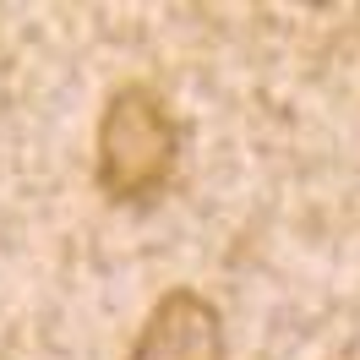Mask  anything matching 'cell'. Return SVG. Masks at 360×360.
I'll return each mask as SVG.
<instances>
[{
  "label": "cell",
  "instance_id": "obj_2",
  "mask_svg": "<svg viewBox=\"0 0 360 360\" xmlns=\"http://www.w3.org/2000/svg\"><path fill=\"white\" fill-rule=\"evenodd\" d=\"M126 360H229L224 316L202 290H169L142 316Z\"/></svg>",
  "mask_w": 360,
  "mask_h": 360
},
{
  "label": "cell",
  "instance_id": "obj_1",
  "mask_svg": "<svg viewBox=\"0 0 360 360\" xmlns=\"http://www.w3.org/2000/svg\"><path fill=\"white\" fill-rule=\"evenodd\" d=\"M180 120L153 82H120L104 98L93 136V180L115 207L158 202L180 169Z\"/></svg>",
  "mask_w": 360,
  "mask_h": 360
}]
</instances>
